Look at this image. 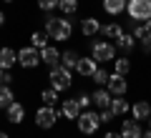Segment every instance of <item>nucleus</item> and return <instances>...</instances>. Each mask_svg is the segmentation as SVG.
<instances>
[{
    "label": "nucleus",
    "instance_id": "nucleus-1",
    "mask_svg": "<svg viewBox=\"0 0 151 138\" xmlns=\"http://www.w3.org/2000/svg\"><path fill=\"white\" fill-rule=\"evenodd\" d=\"M43 23H45V35H48L50 40H55V43L68 40L70 33H73V25H70V20H65V18L45 15V18H43Z\"/></svg>",
    "mask_w": 151,
    "mask_h": 138
},
{
    "label": "nucleus",
    "instance_id": "nucleus-2",
    "mask_svg": "<svg viewBox=\"0 0 151 138\" xmlns=\"http://www.w3.org/2000/svg\"><path fill=\"white\" fill-rule=\"evenodd\" d=\"M76 126H78V131L83 133V136H93V133L98 131V126H101V118H98L96 111H81V116L76 118Z\"/></svg>",
    "mask_w": 151,
    "mask_h": 138
},
{
    "label": "nucleus",
    "instance_id": "nucleus-3",
    "mask_svg": "<svg viewBox=\"0 0 151 138\" xmlns=\"http://www.w3.org/2000/svg\"><path fill=\"white\" fill-rule=\"evenodd\" d=\"M48 80H50V88H55L58 93H63V90L70 88V70L63 68V65L58 63V65H53V68H50Z\"/></svg>",
    "mask_w": 151,
    "mask_h": 138
},
{
    "label": "nucleus",
    "instance_id": "nucleus-4",
    "mask_svg": "<svg viewBox=\"0 0 151 138\" xmlns=\"http://www.w3.org/2000/svg\"><path fill=\"white\" fill-rule=\"evenodd\" d=\"M126 13L131 20H151V0H129L126 3Z\"/></svg>",
    "mask_w": 151,
    "mask_h": 138
},
{
    "label": "nucleus",
    "instance_id": "nucleus-5",
    "mask_svg": "<svg viewBox=\"0 0 151 138\" xmlns=\"http://www.w3.org/2000/svg\"><path fill=\"white\" fill-rule=\"evenodd\" d=\"M63 116V113L58 111V108H53V106H40L35 111V126L38 128H43V131H48V128H53L55 126V121Z\"/></svg>",
    "mask_w": 151,
    "mask_h": 138
},
{
    "label": "nucleus",
    "instance_id": "nucleus-6",
    "mask_svg": "<svg viewBox=\"0 0 151 138\" xmlns=\"http://www.w3.org/2000/svg\"><path fill=\"white\" fill-rule=\"evenodd\" d=\"M91 55L96 58V63H113L116 60V48L106 40H98L91 45Z\"/></svg>",
    "mask_w": 151,
    "mask_h": 138
},
{
    "label": "nucleus",
    "instance_id": "nucleus-7",
    "mask_svg": "<svg viewBox=\"0 0 151 138\" xmlns=\"http://www.w3.org/2000/svg\"><path fill=\"white\" fill-rule=\"evenodd\" d=\"M18 63H20L23 68H35V65L40 63V50L33 48V45L20 48V50H18Z\"/></svg>",
    "mask_w": 151,
    "mask_h": 138
},
{
    "label": "nucleus",
    "instance_id": "nucleus-8",
    "mask_svg": "<svg viewBox=\"0 0 151 138\" xmlns=\"http://www.w3.org/2000/svg\"><path fill=\"white\" fill-rule=\"evenodd\" d=\"M108 93L111 96H126L129 90V83H126V75H119V73H108Z\"/></svg>",
    "mask_w": 151,
    "mask_h": 138
},
{
    "label": "nucleus",
    "instance_id": "nucleus-9",
    "mask_svg": "<svg viewBox=\"0 0 151 138\" xmlns=\"http://www.w3.org/2000/svg\"><path fill=\"white\" fill-rule=\"evenodd\" d=\"M96 68H98V65H96V58H93V55H88V58H83V55H81V58H78V65H76V73L91 78Z\"/></svg>",
    "mask_w": 151,
    "mask_h": 138
},
{
    "label": "nucleus",
    "instance_id": "nucleus-10",
    "mask_svg": "<svg viewBox=\"0 0 151 138\" xmlns=\"http://www.w3.org/2000/svg\"><path fill=\"white\" fill-rule=\"evenodd\" d=\"M40 63H45V65H58L60 63V50L55 48V45H45L43 50H40Z\"/></svg>",
    "mask_w": 151,
    "mask_h": 138
},
{
    "label": "nucleus",
    "instance_id": "nucleus-11",
    "mask_svg": "<svg viewBox=\"0 0 151 138\" xmlns=\"http://www.w3.org/2000/svg\"><path fill=\"white\" fill-rule=\"evenodd\" d=\"M149 116H151L149 101H136L134 106H131V118H134V121H149Z\"/></svg>",
    "mask_w": 151,
    "mask_h": 138
},
{
    "label": "nucleus",
    "instance_id": "nucleus-12",
    "mask_svg": "<svg viewBox=\"0 0 151 138\" xmlns=\"http://www.w3.org/2000/svg\"><path fill=\"white\" fill-rule=\"evenodd\" d=\"M111 98H113V96L108 93V88H96V90H93V96H91V103L103 111V108L111 106Z\"/></svg>",
    "mask_w": 151,
    "mask_h": 138
},
{
    "label": "nucleus",
    "instance_id": "nucleus-13",
    "mask_svg": "<svg viewBox=\"0 0 151 138\" xmlns=\"http://www.w3.org/2000/svg\"><path fill=\"white\" fill-rule=\"evenodd\" d=\"M5 116H8V121H10L13 126H18V123H23V118H25V108H23L18 101H13L10 106L5 108Z\"/></svg>",
    "mask_w": 151,
    "mask_h": 138
},
{
    "label": "nucleus",
    "instance_id": "nucleus-14",
    "mask_svg": "<svg viewBox=\"0 0 151 138\" xmlns=\"http://www.w3.org/2000/svg\"><path fill=\"white\" fill-rule=\"evenodd\" d=\"M81 111H83V108L78 106V101H76V98H68V101H63V108H60V113H63L68 121H76V118L81 116Z\"/></svg>",
    "mask_w": 151,
    "mask_h": 138
},
{
    "label": "nucleus",
    "instance_id": "nucleus-15",
    "mask_svg": "<svg viewBox=\"0 0 151 138\" xmlns=\"http://www.w3.org/2000/svg\"><path fill=\"white\" fill-rule=\"evenodd\" d=\"M81 33L86 38H93L96 33H101V20L98 18H83L81 20Z\"/></svg>",
    "mask_w": 151,
    "mask_h": 138
},
{
    "label": "nucleus",
    "instance_id": "nucleus-16",
    "mask_svg": "<svg viewBox=\"0 0 151 138\" xmlns=\"http://www.w3.org/2000/svg\"><path fill=\"white\" fill-rule=\"evenodd\" d=\"M121 136L124 138H141L144 136V131H141V126H139V121H124V126H121Z\"/></svg>",
    "mask_w": 151,
    "mask_h": 138
},
{
    "label": "nucleus",
    "instance_id": "nucleus-17",
    "mask_svg": "<svg viewBox=\"0 0 151 138\" xmlns=\"http://www.w3.org/2000/svg\"><path fill=\"white\" fill-rule=\"evenodd\" d=\"M15 63H18V53H15V50H13V48H0V68L10 70Z\"/></svg>",
    "mask_w": 151,
    "mask_h": 138
},
{
    "label": "nucleus",
    "instance_id": "nucleus-18",
    "mask_svg": "<svg viewBox=\"0 0 151 138\" xmlns=\"http://www.w3.org/2000/svg\"><path fill=\"white\" fill-rule=\"evenodd\" d=\"M113 111V116H126V113L131 111V106H129V101H126L124 96H113L111 98V106H108Z\"/></svg>",
    "mask_w": 151,
    "mask_h": 138
},
{
    "label": "nucleus",
    "instance_id": "nucleus-19",
    "mask_svg": "<svg viewBox=\"0 0 151 138\" xmlns=\"http://www.w3.org/2000/svg\"><path fill=\"white\" fill-rule=\"evenodd\" d=\"M116 48L124 50V53L134 50V48H136V38H134V33H124L121 38H116Z\"/></svg>",
    "mask_w": 151,
    "mask_h": 138
},
{
    "label": "nucleus",
    "instance_id": "nucleus-20",
    "mask_svg": "<svg viewBox=\"0 0 151 138\" xmlns=\"http://www.w3.org/2000/svg\"><path fill=\"white\" fill-rule=\"evenodd\" d=\"M126 3H129V0H103V10H106L108 15H119V13L126 10Z\"/></svg>",
    "mask_w": 151,
    "mask_h": 138
},
{
    "label": "nucleus",
    "instance_id": "nucleus-21",
    "mask_svg": "<svg viewBox=\"0 0 151 138\" xmlns=\"http://www.w3.org/2000/svg\"><path fill=\"white\" fill-rule=\"evenodd\" d=\"M78 58H81V55L76 53V50H63V53H60V65H63V68H68V70H76Z\"/></svg>",
    "mask_w": 151,
    "mask_h": 138
},
{
    "label": "nucleus",
    "instance_id": "nucleus-22",
    "mask_svg": "<svg viewBox=\"0 0 151 138\" xmlns=\"http://www.w3.org/2000/svg\"><path fill=\"white\" fill-rule=\"evenodd\" d=\"M101 33L106 38H111V40H116V38L124 35V28H121L119 23H108V25H101Z\"/></svg>",
    "mask_w": 151,
    "mask_h": 138
},
{
    "label": "nucleus",
    "instance_id": "nucleus-23",
    "mask_svg": "<svg viewBox=\"0 0 151 138\" xmlns=\"http://www.w3.org/2000/svg\"><path fill=\"white\" fill-rule=\"evenodd\" d=\"M48 40H50V38L45 35V30H43V33L35 30V33L30 35V45H33V48H38V50H43L45 45H48Z\"/></svg>",
    "mask_w": 151,
    "mask_h": 138
},
{
    "label": "nucleus",
    "instance_id": "nucleus-24",
    "mask_svg": "<svg viewBox=\"0 0 151 138\" xmlns=\"http://www.w3.org/2000/svg\"><path fill=\"white\" fill-rule=\"evenodd\" d=\"M13 101H15V96H13L10 85H0V108H8Z\"/></svg>",
    "mask_w": 151,
    "mask_h": 138
},
{
    "label": "nucleus",
    "instance_id": "nucleus-25",
    "mask_svg": "<svg viewBox=\"0 0 151 138\" xmlns=\"http://www.w3.org/2000/svg\"><path fill=\"white\" fill-rule=\"evenodd\" d=\"M40 101H43V106H55V103H58V90L45 88L43 93H40Z\"/></svg>",
    "mask_w": 151,
    "mask_h": 138
},
{
    "label": "nucleus",
    "instance_id": "nucleus-26",
    "mask_svg": "<svg viewBox=\"0 0 151 138\" xmlns=\"http://www.w3.org/2000/svg\"><path fill=\"white\" fill-rule=\"evenodd\" d=\"M113 63H116V73H119V75H129V70H131V60L126 58V55H124V58H116Z\"/></svg>",
    "mask_w": 151,
    "mask_h": 138
},
{
    "label": "nucleus",
    "instance_id": "nucleus-27",
    "mask_svg": "<svg viewBox=\"0 0 151 138\" xmlns=\"http://www.w3.org/2000/svg\"><path fill=\"white\" fill-rule=\"evenodd\" d=\"M58 8L65 13V15H73V13L78 10V0H60V3H58Z\"/></svg>",
    "mask_w": 151,
    "mask_h": 138
},
{
    "label": "nucleus",
    "instance_id": "nucleus-28",
    "mask_svg": "<svg viewBox=\"0 0 151 138\" xmlns=\"http://www.w3.org/2000/svg\"><path fill=\"white\" fill-rule=\"evenodd\" d=\"M91 80H93L96 85H106V83H108V73H106L103 68H96V70H93V75H91Z\"/></svg>",
    "mask_w": 151,
    "mask_h": 138
},
{
    "label": "nucleus",
    "instance_id": "nucleus-29",
    "mask_svg": "<svg viewBox=\"0 0 151 138\" xmlns=\"http://www.w3.org/2000/svg\"><path fill=\"white\" fill-rule=\"evenodd\" d=\"M58 3H60V0H38V8H40L43 13H50V10L58 8Z\"/></svg>",
    "mask_w": 151,
    "mask_h": 138
},
{
    "label": "nucleus",
    "instance_id": "nucleus-30",
    "mask_svg": "<svg viewBox=\"0 0 151 138\" xmlns=\"http://www.w3.org/2000/svg\"><path fill=\"white\" fill-rule=\"evenodd\" d=\"M98 118H101V123H111V121H116V116H113L111 108H103V111L98 113Z\"/></svg>",
    "mask_w": 151,
    "mask_h": 138
},
{
    "label": "nucleus",
    "instance_id": "nucleus-31",
    "mask_svg": "<svg viewBox=\"0 0 151 138\" xmlns=\"http://www.w3.org/2000/svg\"><path fill=\"white\" fill-rule=\"evenodd\" d=\"M76 101H78V106H81V108H83V111H86V108H88V106H91V96H88V93H81V96L76 98Z\"/></svg>",
    "mask_w": 151,
    "mask_h": 138
},
{
    "label": "nucleus",
    "instance_id": "nucleus-32",
    "mask_svg": "<svg viewBox=\"0 0 151 138\" xmlns=\"http://www.w3.org/2000/svg\"><path fill=\"white\" fill-rule=\"evenodd\" d=\"M10 73H8V70H3V68H0V85H8V83H10Z\"/></svg>",
    "mask_w": 151,
    "mask_h": 138
},
{
    "label": "nucleus",
    "instance_id": "nucleus-33",
    "mask_svg": "<svg viewBox=\"0 0 151 138\" xmlns=\"http://www.w3.org/2000/svg\"><path fill=\"white\" fill-rule=\"evenodd\" d=\"M141 48H144V53H151V38H144L141 40Z\"/></svg>",
    "mask_w": 151,
    "mask_h": 138
},
{
    "label": "nucleus",
    "instance_id": "nucleus-34",
    "mask_svg": "<svg viewBox=\"0 0 151 138\" xmlns=\"http://www.w3.org/2000/svg\"><path fill=\"white\" fill-rule=\"evenodd\" d=\"M103 138H124V136H121V133H113V131H108Z\"/></svg>",
    "mask_w": 151,
    "mask_h": 138
},
{
    "label": "nucleus",
    "instance_id": "nucleus-35",
    "mask_svg": "<svg viewBox=\"0 0 151 138\" xmlns=\"http://www.w3.org/2000/svg\"><path fill=\"white\" fill-rule=\"evenodd\" d=\"M3 23H5V13H0V28H3Z\"/></svg>",
    "mask_w": 151,
    "mask_h": 138
},
{
    "label": "nucleus",
    "instance_id": "nucleus-36",
    "mask_svg": "<svg viewBox=\"0 0 151 138\" xmlns=\"http://www.w3.org/2000/svg\"><path fill=\"white\" fill-rule=\"evenodd\" d=\"M141 138H151V128H149V131H146V133H144V136H141Z\"/></svg>",
    "mask_w": 151,
    "mask_h": 138
},
{
    "label": "nucleus",
    "instance_id": "nucleus-37",
    "mask_svg": "<svg viewBox=\"0 0 151 138\" xmlns=\"http://www.w3.org/2000/svg\"><path fill=\"white\" fill-rule=\"evenodd\" d=\"M146 28H149V38H151V20H146Z\"/></svg>",
    "mask_w": 151,
    "mask_h": 138
},
{
    "label": "nucleus",
    "instance_id": "nucleus-38",
    "mask_svg": "<svg viewBox=\"0 0 151 138\" xmlns=\"http://www.w3.org/2000/svg\"><path fill=\"white\" fill-rule=\"evenodd\" d=\"M0 138H10V136H8V133H5V131H0Z\"/></svg>",
    "mask_w": 151,
    "mask_h": 138
},
{
    "label": "nucleus",
    "instance_id": "nucleus-39",
    "mask_svg": "<svg viewBox=\"0 0 151 138\" xmlns=\"http://www.w3.org/2000/svg\"><path fill=\"white\" fill-rule=\"evenodd\" d=\"M149 128H151V116H149Z\"/></svg>",
    "mask_w": 151,
    "mask_h": 138
},
{
    "label": "nucleus",
    "instance_id": "nucleus-40",
    "mask_svg": "<svg viewBox=\"0 0 151 138\" xmlns=\"http://www.w3.org/2000/svg\"><path fill=\"white\" fill-rule=\"evenodd\" d=\"M5 3H15V0H5Z\"/></svg>",
    "mask_w": 151,
    "mask_h": 138
}]
</instances>
